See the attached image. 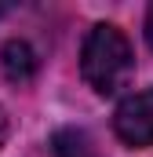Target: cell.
<instances>
[{"label":"cell","mask_w":153,"mask_h":157,"mask_svg":"<svg viewBox=\"0 0 153 157\" xmlns=\"http://www.w3.org/2000/svg\"><path fill=\"white\" fill-rule=\"evenodd\" d=\"M51 154L55 157H102L95 139L84 128H58L51 139Z\"/></svg>","instance_id":"cell-4"},{"label":"cell","mask_w":153,"mask_h":157,"mask_svg":"<svg viewBox=\"0 0 153 157\" xmlns=\"http://www.w3.org/2000/svg\"><path fill=\"white\" fill-rule=\"evenodd\" d=\"M113 132L128 146H153V88L128 95L113 113Z\"/></svg>","instance_id":"cell-2"},{"label":"cell","mask_w":153,"mask_h":157,"mask_svg":"<svg viewBox=\"0 0 153 157\" xmlns=\"http://www.w3.org/2000/svg\"><path fill=\"white\" fill-rule=\"evenodd\" d=\"M131 70H135V59H131L128 37L117 26H110V22H99L88 33L84 51H80V73H84V80L99 95H117L128 84Z\"/></svg>","instance_id":"cell-1"},{"label":"cell","mask_w":153,"mask_h":157,"mask_svg":"<svg viewBox=\"0 0 153 157\" xmlns=\"http://www.w3.org/2000/svg\"><path fill=\"white\" fill-rule=\"evenodd\" d=\"M0 62H4V77L15 80V84H26V80H33V73H37V51H33L26 40L4 44Z\"/></svg>","instance_id":"cell-3"},{"label":"cell","mask_w":153,"mask_h":157,"mask_svg":"<svg viewBox=\"0 0 153 157\" xmlns=\"http://www.w3.org/2000/svg\"><path fill=\"white\" fill-rule=\"evenodd\" d=\"M4 11H7V7H4V4H0V15H4Z\"/></svg>","instance_id":"cell-7"},{"label":"cell","mask_w":153,"mask_h":157,"mask_svg":"<svg viewBox=\"0 0 153 157\" xmlns=\"http://www.w3.org/2000/svg\"><path fill=\"white\" fill-rule=\"evenodd\" d=\"M146 40H150V48H153V7L146 11Z\"/></svg>","instance_id":"cell-5"},{"label":"cell","mask_w":153,"mask_h":157,"mask_svg":"<svg viewBox=\"0 0 153 157\" xmlns=\"http://www.w3.org/2000/svg\"><path fill=\"white\" fill-rule=\"evenodd\" d=\"M4 139H7V113H4V106H0V146H4Z\"/></svg>","instance_id":"cell-6"}]
</instances>
